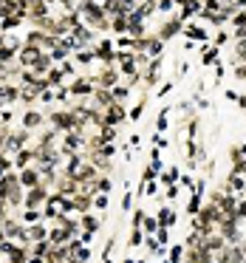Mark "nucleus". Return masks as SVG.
I'll return each instance as SVG.
<instances>
[{
  "label": "nucleus",
  "mask_w": 246,
  "mask_h": 263,
  "mask_svg": "<svg viewBox=\"0 0 246 263\" xmlns=\"http://www.w3.org/2000/svg\"><path fill=\"white\" fill-rule=\"evenodd\" d=\"M215 60H218V48H212V51L204 54V57H201V65H210V62H215Z\"/></svg>",
  "instance_id": "obj_5"
},
{
  "label": "nucleus",
  "mask_w": 246,
  "mask_h": 263,
  "mask_svg": "<svg viewBox=\"0 0 246 263\" xmlns=\"http://www.w3.org/2000/svg\"><path fill=\"white\" fill-rule=\"evenodd\" d=\"M229 40H232V37H229L227 31H218V34H215V48H224V45H227Z\"/></svg>",
  "instance_id": "obj_4"
},
{
  "label": "nucleus",
  "mask_w": 246,
  "mask_h": 263,
  "mask_svg": "<svg viewBox=\"0 0 246 263\" xmlns=\"http://www.w3.org/2000/svg\"><path fill=\"white\" fill-rule=\"evenodd\" d=\"M94 204H97L99 210H105V207H108V195H105V193H102V195H97V198H94Z\"/></svg>",
  "instance_id": "obj_6"
},
{
  "label": "nucleus",
  "mask_w": 246,
  "mask_h": 263,
  "mask_svg": "<svg viewBox=\"0 0 246 263\" xmlns=\"http://www.w3.org/2000/svg\"><path fill=\"white\" fill-rule=\"evenodd\" d=\"M184 246H173V252H170V263H181L184 261Z\"/></svg>",
  "instance_id": "obj_3"
},
{
  "label": "nucleus",
  "mask_w": 246,
  "mask_h": 263,
  "mask_svg": "<svg viewBox=\"0 0 246 263\" xmlns=\"http://www.w3.org/2000/svg\"><path fill=\"white\" fill-rule=\"evenodd\" d=\"M122 263H144V261H122Z\"/></svg>",
  "instance_id": "obj_8"
},
{
  "label": "nucleus",
  "mask_w": 246,
  "mask_h": 263,
  "mask_svg": "<svg viewBox=\"0 0 246 263\" xmlns=\"http://www.w3.org/2000/svg\"><path fill=\"white\" fill-rule=\"evenodd\" d=\"M82 229L94 235V232L99 229V218H97V215H85V218H82Z\"/></svg>",
  "instance_id": "obj_2"
},
{
  "label": "nucleus",
  "mask_w": 246,
  "mask_h": 263,
  "mask_svg": "<svg viewBox=\"0 0 246 263\" xmlns=\"http://www.w3.org/2000/svg\"><path fill=\"white\" fill-rule=\"evenodd\" d=\"M238 105H241V108H246V94H244V97H238Z\"/></svg>",
  "instance_id": "obj_7"
},
{
  "label": "nucleus",
  "mask_w": 246,
  "mask_h": 263,
  "mask_svg": "<svg viewBox=\"0 0 246 263\" xmlns=\"http://www.w3.org/2000/svg\"><path fill=\"white\" fill-rule=\"evenodd\" d=\"M156 221H158V227H173L176 224V212L170 210V207H161V210L156 212Z\"/></svg>",
  "instance_id": "obj_1"
}]
</instances>
